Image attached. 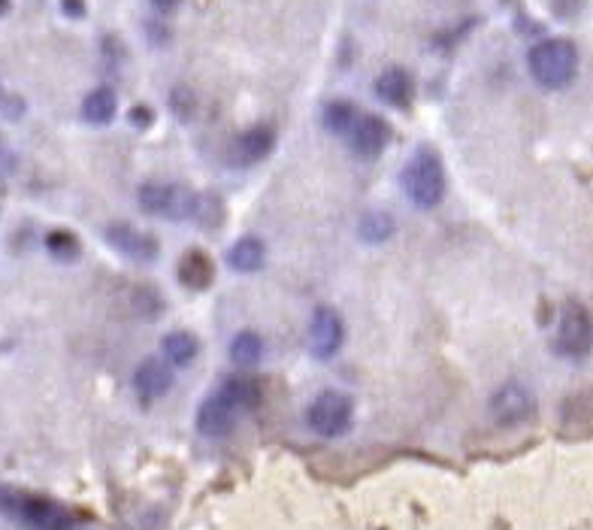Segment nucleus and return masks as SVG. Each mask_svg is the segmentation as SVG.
<instances>
[{
    "label": "nucleus",
    "instance_id": "f257e3e1",
    "mask_svg": "<svg viewBox=\"0 0 593 530\" xmlns=\"http://www.w3.org/2000/svg\"><path fill=\"white\" fill-rule=\"evenodd\" d=\"M527 67L530 76L536 79V85L548 88V92H560L578 74V49L563 37L542 40L530 49Z\"/></svg>",
    "mask_w": 593,
    "mask_h": 530
},
{
    "label": "nucleus",
    "instance_id": "f03ea898",
    "mask_svg": "<svg viewBox=\"0 0 593 530\" xmlns=\"http://www.w3.org/2000/svg\"><path fill=\"white\" fill-rule=\"evenodd\" d=\"M0 512L31 530H73V515L64 506L15 488H0Z\"/></svg>",
    "mask_w": 593,
    "mask_h": 530
},
{
    "label": "nucleus",
    "instance_id": "7ed1b4c3",
    "mask_svg": "<svg viewBox=\"0 0 593 530\" xmlns=\"http://www.w3.org/2000/svg\"><path fill=\"white\" fill-rule=\"evenodd\" d=\"M403 194L409 197L412 206L418 210H433V206L442 203L445 197V170L442 161L433 149H418L415 155L409 158V164L403 167L400 176Z\"/></svg>",
    "mask_w": 593,
    "mask_h": 530
},
{
    "label": "nucleus",
    "instance_id": "20e7f679",
    "mask_svg": "<svg viewBox=\"0 0 593 530\" xmlns=\"http://www.w3.org/2000/svg\"><path fill=\"white\" fill-rule=\"evenodd\" d=\"M140 210L149 215H158V219H170V221H185L194 219L200 212V201L191 188L185 185H173V182H146L140 185L137 191Z\"/></svg>",
    "mask_w": 593,
    "mask_h": 530
},
{
    "label": "nucleus",
    "instance_id": "39448f33",
    "mask_svg": "<svg viewBox=\"0 0 593 530\" xmlns=\"http://www.w3.org/2000/svg\"><path fill=\"white\" fill-rule=\"evenodd\" d=\"M355 421V403L343 391H321L306 409V425L312 434L336 439L343 437Z\"/></svg>",
    "mask_w": 593,
    "mask_h": 530
},
{
    "label": "nucleus",
    "instance_id": "423d86ee",
    "mask_svg": "<svg viewBox=\"0 0 593 530\" xmlns=\"http://www.w3.org/2000/svg\"><path fill=\"white\" fill-rule=\"evenodd\" d=\"M488 409H491V418L497 421L500 427L527 425L536 412V394L530 391V385L518 382V379L502 382L500 388L491 394Z\"/></svg>",
    "mask_w": 593,
    "mask_h": 530
},
{
    "label": "nucleus",
    "instance_id": "0eeeda50",
    "mask_svg": "<svg viewBox=\"0 0 593 530\" xmlns=\"http://www.w3.org/2000/svg\"><path fill=\"white\" fill-rule=\"evenodd\" d=\"M557 352L563 358H584L593 348V321L581 303H566L557 321L554 337Z\"/></svg>",
    "mask_w": 593,
    "mask_h": 530
},
{
    "label": "nucleus",
    "instance_id": "6e6552de",
    "mask_svg": "<svg viewBox=\"0 0 593 530\" xmlns=\"http://www.w3.org/2000/svg\"><path fill=\"white\" fill-rule=\"evenodd\" d=\"M345 346V321L334 307H318L309 321V348L318 361H330Z\"/></svg>",
    "mask_w": 593,
    "mask_h": 530
},
{
    "label": "nucleus",
    "instance_id": "1a4fd4ad",
    "mask_svg": "<svg viewBox=\"0 0 593 530\" xmlns=\"http://www.w3.org/2000/svg\"><path fill=\"white\" fill-rule=\"evenodd\" d=\"M103 240L119 251V255L131 258V260H140V264H149V260L158 258V240L151 233L133 228L128 221H112L110 228L103 231Z\"/></svg>",
    "mask_w": 593,
    "mask_h": 530
},
{
    "label": "nucleus",
    "instance_id": "9d476101",
    "mask_svg": "<svg viewBox=\"0 0 593 530\" xmlns=\"http://www.w3.org/2000/svg\"><path fill=\"white\" fill-rule=\"evenodd\" d=\"M348 149L355 152L357 158L373 161L379 158L384 146L391 142V128L382 115H357V122L352 124V131L345 133Z\"/></svg>",
    "mask_w": 593,
    "mask_h": 530
},
{
    "label": "nucleus",
    "instance_id": "9b49d317",
    "mask_svg": "<svg viewBox=\"0 0 593 530\" xmlns=\"http://www.w3.org/2000/svg\"><path fill=\"white\" fill-rule=\"evenodd\" d=\"M239 412L242 409L237 407V403L224 398L221 391H212L209 398L200 403V409H197V430L209 439H221L237 427Z\"/></svg>",
    "mask_w": 593,
    "mask_h": 530
},
{
    "label": "nucleus",
    "instance_id": "f8f14e48",
    "mask_svg": "<svg viewBox=\"0 0 593 530\" xmlns=\"http://www.w3.org/2000/svg\"><path fill=\"white\" fill-rule=\"evenodd\" d=\"M276 149V131L269 124H255V128L242 131L233 146L228 152L230 164L233 167H251V164H260L264 158H269V152Z\"/></svg>",
    "mask_w": 593,
    "mask_h": 530
},
{
    "label": "nucleus",
    "instance_id": "ddd939ff",
    "mask_svg": "<svg viewBox=\"0 0 593 530\" xmlns=\"http://www.w3.org/2000/svg\"><path fill=\"white\" fill-rule=\"evenodd\" d=\"M170 388H173V364L167 358H146L133 370V391L140 400H160Z\"/></svg>",
    "mask_w": 593,
    "mask_h": 530
},
{
    "label": "nucleus",
    "instance_id": "4468645a",
    "mask_svg": "<svg viewBox=\"0 0 593 530\" xmlns=\"http://www.w3.org/2000/svg\"><path fill=\"white\" fill-rule=\"evenodd\" d=\"M412 94H415L412 76L400 67L384 70V74L375 79V97H379L382 103L394 106V110H406V106L412 103Z\"/></svg>",
    "mask_w": 593,
    "mask_h": 530
},
{
    "label": "nucleus",
    "instance_id": "2eb2a0df",
    "mask_svg": "<svg viewBox=\"0 0 593 530\" xmlns=\"http://www.w3.org/2000/svg\"><path fill=\"white\" fill-rule=\"evenodd\" d=\"M176 273H179V280H182L191 291H206L212 285V280H215L212 260L200 249L185 251L182 260H179V267H176Z\"/></svg>",
    "mask_w": 593,
    "mask_h": 530
},
{
    "label": "nucleus",
    "instance_id": "dca6fc26",
    "mask_svg": "<svg viewBox=\"0 0 593 530\" xmlns=\"http://www.w3.org/2000/svg\"><path fill=\"white\" fill-rule=\"evenodd\" d=\"M228 264L237 273H258L267 264V246L260 237H242L230 246Z\"/></svg>",
    "mask_w": 593,
    "mask_h": 530
},
{
    "label": "nucleus",
    "instance_id": "f3484780",
    "mask_svg": "<svg viewBox=\"0 0 593 530\" xmlns=\"http://www.w3.org/2000/svg\"><path fill=\"white\" fill-rule=\"evenodd\" d=\"M160 355H164L173 367H188V364H194L197 355H200V339L194 334H188V330H173V334H167L160 339Z\"/></svg>",
    "mask_w": 593,
    "mask_h": 530
},
{
    "label": "nucleus",
    "instance_id": "a211bd4d",
    "mask_svg": "<svg viewBox=\"0 0 593 530\" xmlns=\"http://www.w3.org/2000/svg\"><path fill=\"white\" fill-rule=\"evenodd\" d=\"M115 113H119V97H115L112 88H94L92 94L83 101V115L85 122L92 124H110L115 119Z\"/></svg>",
    "mask_w": 593,
    "mask_h": 530
},
{
    "label": "nucleus",
    "instance_id": "6ab92c4d",
    "mask_svg": "<svg viewBox=\"0 0 593 530\" xmlns=\"http://www.w3.org/2000/svg\"><path fill=\"white\" fill-rule=\"evenodd\" d=\"M264 358V339L255 330H239L230 339V361L237 367H255Z\"/></svg>",
    "mask_w": 593,
    "mask_h": 530
},
{
    "label": "nucleus",
    "instance_id": "aec40b11",
    "mask_svg": "<svg viewBox=\"0 0 593 530\" xmlns=\"http://www.w3.org/2000/svg\"><path fill=\"white\" fill-rule=\"evenodd\" d=\"M224 398L233 400L237 407L246 412V409H255L258 403H260V388H258V382L255 379H246V376H230V379H224L221 382V388H219Z\"/></svg>",
    "mask_w": 593,
    "mask_h": 530
},
{
    "label": "nucleus",
    "instance_id": "412c9836",
    "mask_svg": "<svg viewBox=\"0 0 593 530\" xmlns=\"http://www.w3.org/2000/svg\"><path fill=\"white\" fill-rule=\"evenodd\" d=\"M394 231H397V224L388 212L382 210H370L361 215V221H357V233H361L364 242H384L394 237Z\"/></svg>",
    "mask_w": 593,
    "mask_h": 530
},
{
    "label": "nucleus",
    "instance_id": "4be33fe9",
    "mask_svg": "<svg viewBox=\"0 0 593 530\" xmlns=\"http://www.w3.org/2000/svg\"><path fill=\"white\" fill-rule=\"evenodd\" d=\"M357 106L348 103V101H330L325 106V115H321V122H325V128L330 133H336V137H345L348 131H352V124L357 122Z\"/></svg>",
    "mask_w": 593,
    "mask_h": 530
},
{
    "label": "nucleus",
    "instance_id": "5701e85b",
    "mask_svg": "<svg viewBox=\"0 0 593 530\" xmlns=\"http://www.w3.org/2000/svg\"><path fill=\"white\" fill-rule=\"evenodd\" d=\"M46 249L55 255L58 260H73L79 255V242L70 231H52L46 237Z\"/></svg>",
    "mask_w": 593,
    "mask_h": 530
},
{
    "label": "nucleus",
    "instance_id": "b1692460",
    "mask_svg": "<svg viewBox=\"0 0 593 530\" xmlns=\"http://www.w3.org/2000/svg\"><path fill=\"white\" fill-rule=\"evenodd\" d=\"M170 103H173V110L176 115H182V119H188V115L194 113V94H191V88H176L173 94H170Z\"/></svg>",
    "mask_w": 593,
    "mask_h": 530
},
{
    "label": "nucleus",
    "instance_id": "393cba45",
    "mask_svg": "<svg viewBox=\"0 0 593 530\" xmlns=\"http://www.w3.org/2000/svg\"><path fill=\"white\" fill-rule=\"evenodd\" d=\"M149 4L158 15H173L182 6V0H149Z\"/></svg>",
    "mask_w": 593,
    "mask_h": 530
},
{
    "label": "nucleus",
    "instance_id": "a878e982",
    "mask_svg": "<svg viewBox=\"0 0 593 530\" xmlns=\"http://www.w3.org/2000/svg\"><path fill=\"white\" fill-rule=\"evenodd\" d=\"M4 110H6V119H19V115L24 113V103L19 101V97H10V101H4Z\"/></svg>",
    "mask_w": 593,
    "mask_h": 530
},
{
    "label": "nucleus",
    "instance_id": "bb28decb",
    "mask_svg": "<svg viewBox=\"0 0 593 530\" xmlns=\"http://www.w3.org/2000/svg\"><path fill=\"white\" fill-rule=\"evenodd\" d=\"M64 13L73 15V19H83V15H85V0H64Z\"/></svg>",
    "mask_w": 593,
    "mask_h": 530
},
{
    "label": "nucleus",
    "instance_id": "cd10ccee",
    "mask_svg": "<svg viewBox=\"0 0 593 530\" xmlns=\"http://www.w3.org/2000/svg\"><path fill=\"white\" fill-rule=\"evenodd\" d=\"M6 170H13V155L6 152L4 140H0V173H6Z\"/></svg>",
    "mask_w": 593,
    "mask_h": 530
},
{
    "label": "nucleus",
    "instance_id": "c85d7f7f",
    "mask_svg": "<svg viewBox=\"0 0 593 530\" xmlns=\"http://www.w3.org/2000/svg\"><path fill=\"white\" fill-rule=\"evenodd\" d=\"M133 122H137V124H146V122H149V110L137 106V110H133Z\"/></svg>",
    "mask_w": 593,
    "mask_h": 530
},
{
    "label": "nucleus",
    "instance_id": "c756f323",
    "mask_svg": "<svg viewBox=\"0 0 593 530\" xmlns=\"http://www.w3.org/2000/svg\"><path fill=\"white\" fill-rule=\"evenodd\" d=\"M6 10H10V0H0V15H4Z\"/></svg>",
    "mask_w": 593,
    "mask_h": 530
},
{
    "label": "nucleus",
    "instance_id": "7c9ffc66",
    "mask_svg": "<svg viewBox=\"0 0 593 530\" xmlns=\"http://www.w3.org/2000/svg\"><path fill=\"white\" fill-rule=\"evenodd\" d=\"M4 101H6V94H4V88H0V106H4Z\"/></svg>",
    "mask_w": 593,
    "mask_h": 530
}]
</instances>
